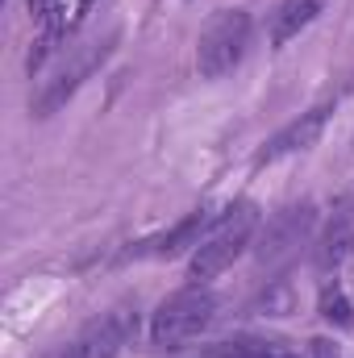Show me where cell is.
Here are the masks:
<instances>
[{
	"instance_id": "obj_1",
	"label": "cell",
	"mask_w": 354,
	"mask_h": 358,
	"mask_svg": "<svg viewBox=\"0 0 354 358\" xmlns=\"http://www.w3.org/2000/svg\"><path fill=\"white\" fill-rule=\"evenodd\" d=\"M255 229H259V208H255L250 200L229 204V208L217 217V225L208 229V238L192 250L187 279H192V283H208V279H217L225 267H234V259L250 246Z\"/></svg>"
},
{
	"instance_id": "obj_2",
	"label": "cell",
	"mask_w": 354,
	"mask_h": 358,
	"mask_svg": "<svg viewBox=\"0 0 354 358\" xmlns=\"http://www.w3.org/2000/svg\"><path fill=\"white\" fill-rule=\"evenodd\" d=\"M217 317V296L204 287V283H192L176 296H167L150 321V342L159 350H179L183 342L200 338Z\"/></svg>"
},
{
	"instance_id": "obj_3",
	"label": "cell",
	"mask_w": 354,
	"mask_h": 358,
	"mask_svg": "<svg viewBox=\"0 0 354 358\" xmlns=\"http://www.w3.org/2000/svg\"><path fill=\"white\" fill-rule=\"evenodd\" d=\"M250 46V17L242 8H221L208 17V25L196 38V67L204 80L229 76Z\"/></svg>"
},
{
	"instance_id": "obj_4",
	"label": "cell",
	"mask_w": 354,
	"mask_h": 358,
	"mask_svg": "<svg viewBox=\"0 0 354 358\" xmlns=\"http://www.w3.org/2000/svg\"><path fill=\"white\" fill-rule=\"evenodd\" d=\"M134 329H138V313L121 304V308L96 317L88 329L80 334V342L71 346V358H117L129 346Z\"/></svg>"
},
{
	"instance_id": "obj_5",
	"label": "cell",
	"mask_w": 354,
	"mask_h": 358,
	"mask_svg": "<svg viewBox=\"0 0 354 358\" xmlns=\"http://www.w3.org/2000/svg\"><path fill=\"white\" fill-rule=\"evenodd\" d=\"M217 217H221V213H213V208H192V213H187L179 225H171L163 238L146 242L142 255H150V259H176L183 250H196V246L208 238V229L217 225Z\"/></svg>"
},
{
	"instance_id": "obj_6",
	"label": "cell",
	"mask_w": 354,
	"mask_h": 358,
	"mask_svg": "<svg viewBox=\"0 0 354 358\" xmlns=\"http://www.w3.org/2000/svg\"><path fill=\"white\" fill-rule=\"evenodd\" d=\"M330 104H317L313 113H304L300 121H292L288 129H279L271 142H267L263 150H259V163H275V159H283V155H292V150H304V146H313L317 138H321V129H325V121H330Z\"/></svg>"
},
{
	"instance_id": "obj_7",
	"label": "cell",
	"mask_w": 354,
	"mask_h": 358,
	"mask_svg": "<svg viewBox=\"0 0 354 358\" xmlns=\"http://www.w3.org/2000/svg\"><path fill=\"white\" fill-rule=\"evenodd\" d=\"M200 358H300V355L283 342H271V338H229V342L208 346Z\"/></svg>"
},
{
	"instance_id": "obj_8",
	"label": "cell",
	"mask_w": 354,
	"mask_h": 358,
	"mask_svg": "<svg viewBox=\"0 0 354 358\" xmlns=\"http://www.w3.org/2000/svg\"><path fill=\"white\" fill-rule=\"evenodd\" d=\"M317 13H321V0H283L271 21V46H288Z\"/></svg>"
},
{
	"instance_id": "obj_9",
	"label": "cell",
	"mask_w": 354,
	"mask_h": 358,
	"mask_svg": "<svg viewBox=\"0 0 354 358\" xmlns=\"http://www.w3.org/2000/svg\"><path fill=\"white\" fill-rule=\"evenodd\" d=\"M321 317H325V321H338V325H351V321H354L351 304L342 300V292H338V287H325V292H321Z\"/></svg>"
},
{
	"instance_id": "obj_10",
	"label": "cell",
	"mask_w": 354,
	"mask_h": 358,
	"mask_svg": "<svg viewBox=\"0 0 354 358\" xmlns=\"http://www.w3.org/2000/svg\"><path fill=\"white\" fill-rule=\"evenodd\" d=\"M88 8H92V0H80V8H76V25L84 21V13H88Z\"/></svg>"
}]
</instances>
